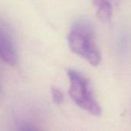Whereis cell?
I'll return each instance as SVG.
<instances>
[{"mask_svg":"<svg viewBox=\"0 0 131 131\" xmlns=\"http://www.w3.org/2000/svg\"><path fill=\"white\" fill-rule=\"evenodd\" d=\"M70 49L86 60L90 64L97 66L101 61V54L97 46L92 27L85 21H77L68 35Z\"/></svg>","mask_w":131,"mask_h":131,"instance_id":"1","label":"cell"},{"mask_svg":"<svg viewBox=\"0 0 131 131\" xmlns=\"http://www.w3.org/2000/svg\"><path fill=\"white\" fill-rule=\"evenodd\" d=\"M67 74L70 81L69 95L71 100L89 114L100 116L102 110L94 97L89 80L74 69H68Z\"/></svg>","mask_w":131,"mask_h":131,"instance_id":"2","label":"cell"},{"mask_svg":"<svg viewBox=\"0 0 131 131\" xmlns=\"http://www.w3.org/2000/svg\"><path fill=\"white\" fill-rule=\"evenodd\" d=\"M51 97H52L53 102L58 105L61 104L64 99L63 93L59 89L55 88H51Z\"/></svg>","mask_w":131,"mask_h":131,"instance_id":"5","label":"cell"},{"mask_svg":"<svg viewBox=\"0 0 131 131\" xmlns=\"http://www.w3.org/2000/svg\"><path fill=\"white\" fill-rule=\"evenodd\" d=\"M0 57L5 64L10 66H14L17 63L18 56L12 38L2 26L0 30Z\"/></svg>","mask_w":131,"mask_h":131,"instance_id":"3","label":"cell"},{"mask_svg":"<svg viewBox=\"0 0 131 131\" xmlns=\"http://www.w3.org/2000/svg\"><path fill=\"white\" fill-rule=\"evenodd\" d=\"M97 17L103 22H110L113 16V6L108 0H92Z\"/></svg>","mask_w":131,"mask_h":131,"instance_id":"4","label":"cell"}]
</instances>
